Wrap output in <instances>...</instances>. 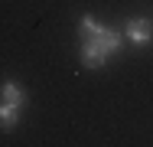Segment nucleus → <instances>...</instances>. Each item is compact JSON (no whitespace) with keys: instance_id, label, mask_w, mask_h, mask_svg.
<instances>
[{"instance_id":"1","label":"nucleus","mask_w":153,"mask_h":147,"mask_svg":"<svg viewBox=\"0 0 153 147\" xmlns=\"http://www.w3.org/2000/svg\"><path fill=\"white\" fill-rule=\"evenodd\" d=\"M124 49V33L114 26L98 23L91 13H85L78 20V56L85 69H104L111 59Z\"/></svg>"},{"instance_id":"2","label":"nucleus","mask_w":153,"mask_h":147,"mask_svg":"<svg viewBox=\"0 0 153 147\" xmlns=\"http://www.w3.org/2000/svg\"><path fill=\"white\" fill-rule=\"evenodd\" d=\"M124 43L137 46V49H147L153 43V20L150 16H134L124 23Z\"/></svg>"},{"instance_id":"3","label":"nucleus","mask_w":153,"mask_h":147,"mask_svg":"<svg viewBox=\"0 0 153 147\" xmlns=\"http://www.w3.org/2000/svg\"><path fill=\"white\" fill-rule=\"evenodd\" d=\"M0 101L3 105H10V108H26V101H30V95H26V88L20 85L16 79H3L0 82Z\"/></svg>"},{"instance_id":"4","label":"nucleus","mask_w":153,"mask_h":147,"mask_svg":"<svg viewBox=\"0 0 153 147\" xmlns=\"http://www.w3.org/2000/svg\"><path fill=\"white\" fill-rule=\"evenodd\" d=\"M20 118H23L20 108H10V105L0 101V131H13V128L20 124Z\"/></svg>"}]
</instances>
